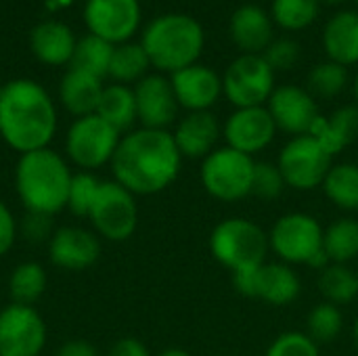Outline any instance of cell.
Segmentation results:
<instances>
[{
  "mask_svg": "<svg viewBox=\"0 0 358 356\" xmlns=\"http://www.w3.org/2000/svg\"><path fill=\"white\" fill-rule=\"evenodd\" d=\"M157 356H191L187 350H182V348H166V350H162Z\"/></svg>",
  "mask_w": 358,
  "mask_h": 356,
  "instance_id": "44",
  "label": "cell"
},
{
  "mask_svg": "<svg viewBox=\"0 0 358 356\" xmlns=\"http://www.w3.org/2000/svg\"><path fill=\"white\" fill-rule=\"evenodd\" d=\"M48 256L63 271H86L101 256L99 235L82 227H61L48 241Z\"/></svg>",
  "mask_w": 358,
  "mask_h": 356,
  "instance_id": "18",
  "label": "cell"
},
{
  "mask_svg": "<svg viewBox=\"0 0 358 356\" xmlns=\"http://www.w3.org/2000/svg\"><path fill=\"white\" fill-rule=\"evenodd\" d=\"M323 46L334 63L344 67L358 63V13H336L323 29Z\"/></svg>",
  "mask_w": 358,
  "mask_h": 356,
  "instance_id": "23",
  "label": "cell"
},
{
  "mask_svg": "<svg viewBox=\"0 0 358 356\" xmlns=\"http://www.w3.org/2000/svg\"><path fill=\"white\" fill-rule=\"evenodd\" d=\"M266 356H321L319 344H315L308 334L287 332L281 334L266 350Z\"/></svg>",
  "mask_w": 358,
  "mask_h": 356,
  "instance_id": "38",
  "label": "cell"
},
{
  "mask_svg": "<svg viewBox=\"0 0 358 356\" xmlns=\"http://www.w3.org/2000/svg\"><path fill=\"white\" fill-rule=\"evenodd\" d=\"M346 82H348V71L344 65L334 63V61H323L310 69L306 90L313 97L334 99L346 88Z\"/></svg>",
  "mask_w": 358,
  "mask_h": 356,
  "instance_id": "35",
  "label": "cell"
},
{
  "mask_svg": "<svg viewBox=\"0 0 358 356\" xmlns=\"http://www.w3.org/2000/svg\"><path fill=\"white\" fill-rule=\"evenodd\" d=\"M113 44L99 38V36H86L80 42H76L73 57L69 61V67L92 73L96 78H105L109 73V63L113 57Z\"/></svg>",
  "mask_w": 358,
  "mask_h": 356,
  "instance_id": "31",
  "label": "cell"
},
{
  "mask_svg": "<svg viewBox=\"0 0 358 356\" xmlns=\"http://www.w3.org/2000/svg\"><path fill=\"white\" fill-rule=\"evenodd\" d=\"M63 2H69V0H63Z\"/></svg>",
  "mask_w": 358,
  "mask_h": 356,
  "instance_id": "48",
  "label": "cell"
},
{
  "mask_svg": "<svg viewBox=\"0 0 358 356\" xmlns=\"http://www.w3.org/2000/svg\"><path fill=\"white\" fill-rule=\"evenodd\" d=\"M254 166V157L237 149H214L201 164V185L220 201H239L252 195Z\"/></svg>",
  "mask_w": 358,
  "mask_h": 356,
  "instance_id": "7",
  "label": "cell"
},
{
  "mask_svg": "<svg viewBox=\"0 0 358 356\" xmlns=\"http://www.w3.org/2000/svg\"><path fill=\"white\" fill-rule=\"evenodd\" d=\"M107 356H151L147 346L143 342H138L136 338H122L120 342H115L111 346V350Z\"/></svg>",
  "mask_w": 358,
  "mask_h": 356,
  "instance_id": "42",
  "label": "cell"
},
{
  "mask_svg": "<svg viewBox=\"0 0 358 356\" xmlns=\"http://www.w3.org/2000/svg\"><path fill=\"white\" fill-rule=\"evenodd\" d=\"M103 180H99L92 172H78L71 178L69 185V195H67V210L76 216H86L90 214V208L96 199L99 187Z\"/></svg>",
  "mask_w": 358,
  "mask_h": 356,
  "instance_id": "36",
  "label": "cell"
},
{
  "mask_svg": "<svg viewBox=\"0 0 358 356\" xmlns=\"http://www.w3.org/2000/svg\"><path fill=\"white\" fill-rule=\"evenodd\" d=\"M220 356H224V355H220Z\"/></svg>",
  "mask_w": 358,
  "mask_h": 356,
  "instance_id": "51",
  "label": "cell"
},
{
  "mask_svg": "<svg viewBox=\"0 0 358 356\" xmlns=\"http://www.w3.org/2000/svg\"><path fill=\"white\" fill-rule=\"evenodd\" d=\"M285 178L277 164L271 162H256L254 166V180H252V195L260 199H277L285 189Z\"/></svg>",
  "mask_w": 358,
  "mask_h": 356,
  "instance_id": "37",
  "label": "cell"
},
{
  "mask_svg": "<svg viewBox=\"0 0 358 356\" xmlns=\"http://www.w3.org/2000/svg\"><path fill=\"white\" fill-rule=\"evenodd\" d=\"M88 220L92 222L94 233L109 241L130 239L138 225L136 195H132L115 180H103L90 208Z\"/></svg>",
  "mask_w": 358,
  "mask_h": 356,
  "instance_id": "10",
  "label": "cell"
},
{
  "mask_svg": "<svg viewBox=\"0 0 358 356\" xmlns=\"http://www.w3.org/2000/svg\"><path fill=\"white\" fill-rule=\"evenodd\" d=\"M73 172L65 157L50 147L19 155L15 189L25 212L55 216L67 208Z\"/></svg>",
  "mask_w": 358,
  "mask_h": 356,
  "instance_id": "3",
  "label": "cell"
},
{
  "mask_svg": "<svg viewBox=\"0 0 358 356\" xmlns=\"http://www.w3.org/2000/svg\"><path fill=\"white\" fill-rule=\"evenodd\" d=\"M57 132V111L48 92L31 80L0 88V136L17 153L46 149Z\"/></svg>",
  "mask_w": 358,
  "mask_h": 356,
  "instance_id": "2",
  "label": "cell"
},
{
  "mask_svg": "<svg viewBox=\"0 0 358 356\" xmlns=\"http://www.w3.org/2000/svg\"><path fill=\"white\" fill-rule=\"evenodd\" d=\"M262 57L266 59V63L275 69V71H281V69H289L298 63L300 59V46L296 40L292 38H275L271 42V46L262 52Z\"/></svg>",
  "mask_w": 358,
  "mask_h": 356,
  "instance_id": "39",
  "label": "cell"
},
{
  "mask_svg": "<svg viewBox=\"0 0 358 356\" xmlns=\"http://www.w3.org/2000/svg\"><path fill=\"white\" fill-rule=\"evenodd\" d=\"M231 40L243 55H262L275 40V21L258 4H243L231 15Z\"/></svg>",
  "mask_w": 358,
  "mask_h": 356,
  "instance_id": "20",
  "label": "cell"
},
{
  "mask_svg": "<svg viewBox=\"0 0 358 356\" xmlns=\"http://www.w3.org/2000/svg\"><path fill=\"white\" fill-rule=\"evenodd\" d=\"M48 277L42 264L38 262H21L8 277V294L15 304L34 306L46 290Z\"/></svg>",
  "mask_w": 358,
  "mask_h": 356,
  "instance_id": "29",
  "label": "cell"
},
{
  "mask_svg": "<svg viewBox=\"0 0 358 356\" xmlns=\"http://www.w3.org/2000/svg\"><path fill=\"white\" fill-rule=\"evenodd\" d=\"M46 323L34 306L8 304L0 311V356H40Z\"/></svg>",
  "mask_w": 358,
  "mask_h": 356,
  "instance_id": "12",
  "label": "cell"
},
{
  "mask_svg": "<svg viewBox=\"0 0 358 356\" xmlns=\"http://www.w3.org/2000/svg\"><path fill=\"white\" fill-rule=\"evenodd\" d=\"M0 88H2V84H0Z\"/></svg>",
  "mask_w": 358,
  "mask_h": 356,
  "instance_id": "50",
  "label": "cell"
},
{
  "mask_svg": "<svg viewBox=\"0 0 358 356\" xmlns=\"http://www.w3.org/2000/svg\"><path fill=\"white\" fill-rule=\"evenodd\" d=\"M84 17L92 36L124 44L141 23V4L138 0H88Z\"/></svg>",
  "mask_w": 358,
  "mask_h": 356,
  "instance_id": "14",
  "label": "cell"
},
{
  "mask_svg": "<svg viewBox=\"0 0 358 356\" xmlns=\"http://www.w3.org/2000/svg\"><path fill=\"white\" fill-rule=\"evenodd\" d=\"M122 134L96 113L78 118L65 136V153L82 172L111 164Z\"/></svg>",
  "mask_w": 358,
  "mask_h": 356,
  "instance_id": "8",
  "label": "cell"
},
{
  "mask_svg": "<svg viewBox=\"0 0 358 356\" xmlns=\"http://www.w3.org/2000/svg\"><path fill=\"white\" fill-rule=\"evenodd\" d=\"M176 101L187 111H210L222 94V78L206 65H189L170 76Z\"/></svg>",
  "mask_w": 358,
  "mask_h": 356,
  "instance_id": "19",
  "label": "cell"
},
{
  "mask_svg": "<svg viewBox=\"0 0 358 356\" xmlns=\"http://www.w3.org/2000/svg\"><path fill=\"white\" fill-rule=\"evenodd\" d=\"M17 233H19V225L10 208L0 199V258L10 252V248L15 245Z\"/></svg>",
  "mask_w": 358,
  "mask_h": 356,
  "instance_id": "41",
  "label": "cell"
},
{
  "mask_svg": "<svg viewBox=\"0 0 358 356\" xmlns=\"http://www.w3.org/2000/svg\"><path fill=\"white\" fill-rule=\"evenodd\" d=\"M31 50L46 65H65L76 50V38L65 23L44 21L31 31Z\"/></svg>",
  "mask_w": 358,
  "mask_h": 356,
  "instance_id": "25",
  "label": "cell"
},
{
  "mask_svg": "<svg viewBox=\"0 0 358 356\" xmlns=\"http://www.w3.org/2000/svg\"><path fill=\"white\" fill-rule=\"evenodd\" d=\"M151 61L143 48V44H134V42H124L120 46L113 48V57L109 63V73L115 84H132V82H141L147 76Z\"/></svg>",
  "mask_w": 358,
  "mask_h": 356,
  "instance_id": "30",
  "label": "cell"
},
{
  "mask_svg": "<svg viewBox=\"0 0 358 356\" xmlns=\"http://www.w3.org/2000/svg\"><path fill=\"white\" fill-rule=\"evenodd\" d=\"M233 283L239 294L260 298L273 306H287L298 300L302 283L296 271L285 262H264L260 269L235 275Z\"/></svg>",
  "mask_w": 358,
  "mask_h": 356,
  "instance_id": "13",
  "label": "cell"
},
{
  "mask_svg": "<svg viewBox=\"0 0 358 356\" xmlns=\"http://www.w3.org/2000/svg\"><path fill=\"white\" fill-rule=\"evenodd\" d=\"M57 356H99V353L92 344L84 340H71L57 350Z\"/></svg>",
  "mask_w": 358,
  "mask_h": 356,
  "instance_id": "43",
  "label": "cell"
},
{
  "mask_svg": "<svg viewBox=\"0 0 358 356\" xmlns=\"http://www.w3.org/2000/svg\"><path fill=\"white\" fill-rule=\"evenodd\" d=\"M352 338H355V344H357L358 348V319L355 321V327H352Z\"/></svg>",
  "mask_w": 358,
  "mask_h": 356,
  "instance_id": "45",
  "label": "cell"
},
{
  "mask_svg": "<svg viewBox=\"0 0 358 356\" xmlns=\"http://www.w3.org/2000/svg\"><path fill=\"white\" fill-rule=\"evenodd\" d=\"M321 0H273L271 17L287 31H302L319 17Z\"/></svg>",
  "mask_w": 358,
  "mask_h": 356,
  "instance_id": "33",
  "label": "cell"
},
{
  "mask_svg": "<svg viewBox=\"0 0 358 356\" xmlns=\"http://www.w3.org/2000/svg\"><path fill=\"white\" fill-rule=\"evenodd\" d=\"M21 233L29 239V241H50L52 233L50 231V216H42V214H31L27 212L21 225Z\"/></svg>",
  "mask_w": 358,
  "mask_h": 356,
  "instance_id": "40",
  "label": "cell"
},
{
  "mask_svg": "<svg viewBox=\"0 0 358 356\" xmlns=\"http://www.w3.org/2000/svg\"><path fill=\"white\" fill-rule=\"evenodd\" d=\"M357 275H358V273H357Z\"/></svg>",
  "mask_w": 358,
  "mask_h": 356,
  "instance_id": "52",
  "label": "cell"
},
{
  "mask_svg": "<svg viewBox=\"0 0 358 356\" xmlns=\"http://www.w3.org/2000/svg\"><path fill=\"white\" fill-rule=\"evenodd\" d=\"M134 99L136 115L143 128L168 130V126L174 124L180 105L176 101L170 78H164L159 73L145 76L134 86Z\"/></svg>",
  "mask_w": 358,
  "mask_h": 356,
  "instance_id": "16",
  "label": "cell"
},
{
  "mask_svg": "<svg viewBox=\"0 0 358 356\" xmlns=\"http://www.w3.org/2000/svg\"><path fill=\"white\" fill-rule=\"evenodd\" d=\"M319 290L336 306L350 304L358 296V275L346 264H329L321 271Z\"/></svg>",
  "mask_w": 358,
  "mask_h": 356,
  "instance_id": "32",
  "label": "cell"
},
{
  "mask_svg": "<svg viewBox=\"0 0 358 356\" xmlns=\"http://www.w3.org/2000/svg\"><path fill=\"white\" fill-rule=\"evenodd\" d=\"M182 157L206 159L220 136V124L212 111H189L172 132Z\"/></svg>",
  "mask_w": 358,
  "mask_h": 356,
  "instance_id": "21",
  "label": "cell"
},
{
  "mask_svg": "<svg viewBox=\"0 0 358 356\" xmlns=\"http://www.w3.org/2000/svg\"><path fill=\"white\" fill-rule=\"evenodd\" d=\"M344 327V315L340 306L331 302L317 304L306 319V334L315 344H331Z\"/></svg>",
  "mask_w": 358,
  "mask_h": 356,
  "instance_id": "34",
  "label": "cell"
},
{
  "mask_svg": "<svg viewBox=\"0 0 358 356\" xmlns=\"http://www.w3.org/2000/svg\"><path fill=\"white\" fill-rule=\"evenodd\" d=\"M153 67L174 73L195 65L203 52L206 34L197 19L170 13L153 19L141 40Z\"/></svg>",
  "mask_w": 358,
  "mask_h": 356,
  "instance_id": "4",
  "label": "cell"
},
{
  "mask_svg": "<svg viewBox=\"0 0 358 356\" xmlns=\"http://www.w3.org/2000/svg\"><path fill=\"white\" fill-rule=\"evenodd\" d=\"M103 90L105 86L101 78L69 67L59 84V99L69 113H73L76 118H84L96 113Z\"/></svg>",
  "mask_w": 358,
  "mask_h": 356,
  "instance_id": "22",
  "label": "cell"
},
{
  "mask_svg": "<svg viewBox=\"0 0 358 356\" xmlns=\"http://www.w3.org/2000/svg\"><path fill=\"white\" fill-rule=\"evenodd\" d=\"M266 109L275 120L277 130H283L292 136L308 134L321 115L315 97L306 88L294 84L277 86L266 103Z\"/></svg>",
  "mask_w": 358,
  "mask_h": 356,
  "instance_id": "15",
  "label": "cell"
},
{
  "mask_svg": "<svg viewBox=\"0 0 358 356\" xmlns=\"http://www.w3.org/2000/svg\"><path fill=\"white\" fill-rule=\"evenodd\" d=\"M321 2H329V4H340V2H344V0H321Z\"/></svg>",
  "mask_w": 358,
  "mask_h": 356,
  "instance_id": "47",
  "label": "cell"
},
{
  "mask_svg": "<svg viewBox=\"0 0 358 356\" xmlns=\"http://www.w3.org/2000/svg\"><path fill=\"white\" fill-rule=\"evenodd\" d=\"M180 164L182 155L172 132L138 128L120 138L109 166L113 180L132 195H155L176 180Z\"/></svg>",
  "mask_w": 358,
  "mask_h": 356,
  "instance_id": "1",
  "label": "cell"
},
{
  "mask_svg": "<svg viewBox=\"0 0 358 356\" xmlns=\"http://www.w3.org/2000/svg\"><path fill=\"white\" fill-rule=\"evenodd\" d=\"M275 132H277L275 120L271 118L264 105L237 109L224 124L227 147L237 149L250 157L266 149L273 143Z\"/></svg>",
  "mask_w": 358,
  "mask_h": 356,
  "instance_id": "17",
  "label": "cell"
},
{
  "mask_svg": "<svg viewBox=\"0 0 358 356\" xmlns=\"http://www.w3.org/2000/svg\"><path fill=\"white\" fill-rule=\"evenodd\" d=\"M355 2H357V6H358V0H355Z\"/></svg>",
  "mask_w": 358,
  "mask_h": 356,
  "instance_id": "49",
  "label": "cell"
},
{
  "mask_svg": "<svg viewBox=\"0 0 358 356\" xmlns=\"http://www.w3.org/2000/svg\"><path fill=\"white\" fill-rule=\"evenodd\" d=\"M96 115L103 118L109 126H113L120 134L130 132V128L138 122L134 88H128L124 84L105 86L99 101Z\"/></svg>",
  "mask_w": 358,
  "mask_h": 356,
  "instance_id": "26",
  "label": "cell"
},
{
  "mask_svg": "<svg viewBox=\"0 0 358 356\" xmlns=\"http://www.w3.org/2000/svg\"><path fill=\"white\" fill-rule=\"evenodd\" d=\"M275 88V69L262 55L237 57L222 78V92L237 109L262 107Z\"/></svg>",
  "mask_w": 358,
  "mask_h": 356,
  "instance_id": "11",
  "label": "cell"
},
{
  "mask_svg": "<svg viewBox=\"0 0 358 356\" xmlns=\"http://www.w3.org/2000/svg\"><path fill=\"white\" fill-rule=\"evenodd\" d=\"M331 153L310 134L294 136L279 153V170L285 185L296 191H313L323 187L331 170Z\"/></svg>",
  "mask_w": 358,
  "mask_h": 356,
  "instance_id": "9",
  "label": "cell"
},
{
  "mask_svg": "<svg viewBox=\"0 0 358 356\" xmlns=\"http://www.w3.org/2000/svg\"><path fill=\"white\" fill-rule=\"evenodd\" d=\"M355 99H357V107H358V76H357V80H355Z\"/></svg>",
  "mask_w": 358,
  "mask_h": 356,
  "instance_id": "46",
  "label": "cell"
},
{
  "mask_svg": "<svg viewBox=\"0 0 358 356\" xmlns=\"http://www.w3.org/2000/svg\"><path fill=\"white\" fill-rule=\"evenodd\" d=\"M308 134L315 136L331 155L340 153L358 138V107L346 105L334 111L329 118L319 115Z\"/></svg>",
  "mask_w": 358,
  "mask_h": 356,
  "instance_id": "24",
  "label": "cell"
},
{
  "mask_svg": "<svg viewBox=\"0 0 358 356\" xmlns=\"http://www.w3.org/2000/svg\"><path fill=\"white\" fill-rule=\"evenodd\" d=\"M323 191L331 204L342 210L358 212V164H336L331 166Z\"/></svg>",
  "mask_w": 358,
  "mask_h": 356,
  "instance_id": "28",
  "label": "cell"
},
{
  "mask_svg": "<svg viewBox=\"0 0 358 356\" xmlns=\"http://www.w3.org/2000/svg\"><path fill=\"white\" fill-rule=\"evenodd\" d=\"M323 252L331 264H348L358 256V220L340 218L323 233Z\"/></svg>",
  "mask_w": 358,
  "mask_h": 356,
  "instance_id": "27",
  "label": "cell"
},
{
  "mask_svg": "<svg viewBox=\"0 0 358 356\" xmlns=\"http://www.w3.org/2000/svg\"><path fill=\"white\" fill-rule=\"evenodd\" d=\"M323 227L319 220L304 212H292L281 216L271 233L268 245L285 264H308L315 269H325L331 262L323 252Z\"/></svg>",
  "mask_w": 358,
  "mask_h": 356,
  "instance_id": "6",
  "label": "cell"
},
{
  "mask_svg": "<svg viewBox=\"0 0 358 356\" xmlns=\"http://www.w3.org/2000/svg\"><path fill=\"white\" fill-rule=\"evenodd\" d=\"M268 235L248 218H227L210 235V252L235 275L252 273L266 262Z\"/></svg>",
  "mask_w": 358,
  "mask_h": 356,
  "instance_id": "5",
  "label": "cell"
}]
</instances>
